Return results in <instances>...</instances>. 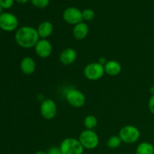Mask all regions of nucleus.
<instances>
[{
  "label": "nucleus",
  "mask_w": 154,
  "mask_h": 154,
  "mask_svg": "<svg viewBox=\"0 0 154 154\" xmlns=\"http://www.w3.org/2000/svg\"><path fill=\"white\" fill-rule=\"evenodd\" d=\"M14 39L17 45L23 48H35L36 44L40 40L36 29L34 27L25 26L20 27L17 30L14 35Z\"/></svg>",
  "instance_id": "nucleus-1"
},
{
  "label": "nucleus",
  "mask_w": 154,
  "mask_h": 154,
  "mask_svg": "<svg viewBox=\"0 0 154 154\" xmlns=\"http://www.w3.org/2000/svg\"><path fill=\"white\" fill-rule=\"evenodd\" d=\"M141 136L140 130L135 126L127 125L120 129L119 132V137L122 142L127 144H134L139 140Z\"/></svg>",
  "instance_id": "nucleus-2"
},
{
  "label": "nucleus",
  "mask_w": 154,
  "mask_h": 154,
  "mask_svg": "<svg viewBox=\"0 0 154 154\" xmlns=\"http://www.w3.org/2000/svg\"><path fill=\"white\" fill-rule=\"evenodd\" d=\"M78 140L83 147L87 150L96 149L99 144V138L97 133L90 129H85L82 131L80 134Z\"/></svg>",
  "instance_id": "nucleus-3"
},
{
  "label": "nucleus",
  "mask_w": 154,
  "mask_h": 154,
  "mask_svg": "<svg viewBox=\"0 0 154 154\" xmlns=\"http://www.w3.org/2000/svg\"><path fill=\"white\" fill-rule=\"evenodd\" d=\"M60 148L63 154H83L84 147L79 140L75 138H67L60 143Z\"/></svg>",
  "instance_id": "nucleus-4"
},
{
  "label": "nucleus",
  "mask_w": 154,
  "mask_h": 154,
  "mask_svg": "<svg viewBox=\"0 0 154 154\" xmlns=\"http://www.w3.org/2000/svg\"><path fill=\"white\" fill-rule=\"evenodd\" d=\"M104 66L99 64L98 62L87 64L84 69V75L87 79L90 81L100 80L105 75Z\"/></svg>",
  "instance_id": "nucleus-5"
},
{
  "label": "nucleus",
  "mask_w": 154,
  "mask_h": 154,
  "mask_svg": "<svg viewBox=\"0 0 154 154\" xmlns=\"http://www.w3.org/2000/svg\"><path fill=\"white\" fill-rule=\"evenodd\" d=\"M66 99L68 103L75 108H81L86 103L85 95L77 89H69L66 93Z\"/></svg>",
  "instance_id": "nucleus-6"
},
{
  "label": "nucleus",
  "mask_w": 154,
  "mask_h": 154,
  "mask_svg": "<svg viewBox=\"0 0 154 154\" xmlns=\"http://www.w3.org/2000/svg\"><path fill=\"white\" fill-rule=\"evenodd\" d=\"M18 26V19L14 14L3 12L0 15V29L5 32H13Z\"/></svg>",
  "instance_id": "nucleus-7"
},
{
  "label": "nucleus",
  "mask_w": 154,
  "mask_h": 154,
  "mask_svg": "<svg viewBox=\"0 0 154 154\" xmlns=\"http://www.w3.org/2000/svg\"><path fill=\"white\" fill-rule=\"evenodd\" d=\"M40 113L44 119L51 120L56 117L57 106L56 102L51 99H45L41 104Z\"/></svg>",
  "instance_id": "nucleus-8"
},
{
  "label": "nucleus",
  "mask_w": 154,
  "mask_h": 154,
  "mask_svg": "<svg viewBox=\"0 0 154 154\" xmlns=\"http://www.w3.org/2000/svg\"><path fill=\"white\" fill-rule=\"evenodd\" d=\"M63 18L67 23L75 26L83 22L82 11L77 8L69 7L63 11Z\"/></svg>",
  "instance_id": "nucleus-9"
},
{
  "label": "nucleus",
  "mask_w": 154,
  "mask_h": 154,
  "mask_svg": "<svg viewBox=\"0 0 154 154\" xmlns=\"http://www.w3.org/2000/svg\"><path fill=\"white\" fill-rule=\"evenodd\" d=\"M35 51L40 58H48L52 54L53 47L47 39H40L35 46Z\"/></svg>",
  "instance_id": "nucleus-10"
},
{
  "label": "nucleus",
  "mask_w": 154,
  "mask_h": 154,
  "mask_svg": "<svg viewBox=\"0 0 154 154\" xmlns=\"http://www.w3.org/2000/svg\"><path fill=\"white\" fill-rule=\"evenodd\" d=\"M77 59V52L75 49L71 48H66L60 54L59 60L62 64L69 66L75 62Z\"/></svg>",
  "instance_id": "nucleus-11"
},
{
  "label": "nucleus",
  "mask_w": 154,
  "mask_h": 154,
  "mask_svg": "<svg viewBox=\"0 0 154 154\" xmlns=\"http://www.w3.org/2000/svg\"><path fill=\"white\" fill-rule=\"evenodd\" d=\"M20 67L21 72L26 75H30L33 74L35 71L36 64L34 59L30 57H26L22 59L20 62Z\"/></svg>",
  "instance_id": "nucleus-12"
},
{
  "label": "nucleus",
  "mask_w": 154,
  "mask_h": 154,
  "mask_svg": "<svg viewBox=\"0 0 154 154\" xmlns=\"http://www.w3.org/2000/svg\"><path fill=\"white\" fill-rule=\"evenodd\" d=\"M37 32L40 38L46 39L52 35L54 32V26L49 21H44L38 25Z\"/></svg>",
  "instance_id": "nucleus-13"
},
{
  "label": "nucleus",
  "mask_w": 154,
  "mask_h": 154,
  "mask_svg": "<svg viewBox=\"0 0 154 154\" xmlns=\"http://www.w3.org/2000/svg\"><path fill=\"white\" fill-rule=\"evenodd\" d=\"M89 33V27L87 23L81 22L74 26L72 34L77 40H83L87 36Z\"/></svg>",
  "instance_id": "nucleus-14"
},
{
  "label": "nucleus",
  "mask_w": 154,
  "mask_h": 154,
  "mask_svg": "<svg viewBox=\"0 0 154 154\" xmlns=\"http://www.w3.org/2000/svg\"><path fill=\"white\" fill-rule=\"evenodd\" d=\"M105 72L110 76H117L121 72L122 67L120 63L116 60H108L104 66Z\"/></svg>",
  "instance_id": "nucleus-15"
},
{
  "label": "nucleus",
  "mask_w": 154,
  "mask_h": 154,
  "mask_svg": "<svg viewBox=\"0 0 154 154\" xmlns=\"http://www.w3.org/2000/svg\"><path fill=\"white\" fill-rule=\"evenodd\" d=\"M135 154H154V146L147 141L141 142L137 147Z\"/></svg>",
  "instance_id": "nucleus-16"
},
{
  "label": "nucleus",
  "mask_w": 154,
  "mask_h": 154,
  "mask_svg": "<svg viewBox=\"0 0 154 154\" xmlns=\"http://www.w3.org/2000/svg\"><path fill=\"white\" fill-rule=\"evenodd\" d=\"M97 118L93 115H87L84 120V126L86 129L93 130L97 126Z\"/></svg>",
  "instance_id": "nucleus-17"
},
{
  "label": "nucleus",
  "mask_w": 154,
  "mask_h": 154,
  "mask_svg": "<svg viewBox=\"0 0 154 154\" xmlns=\"http://www.w3.org/2000/svg\"><path fill=\"white\" fill-rule=\"evenodd\" d=\"M122 141L119 135H113L108 139L107 146L110 149H117L121 145Z\"/></svg>",
  "instance_id": "nucleus-18"
},
{
  "label": "nucleus",
  "mask_w": 154,
  "mask_h": 154,
  "mask_svg": "<svg viewBox=\"0 0 154 154\" xmlns=\"http://www.w3.org/2000/svg\"><path fill=\"white\" fill-rule=\"evenodd\" d=\"M82 17L83 20L85 21H91L95 17V12L92 9L87 8L84 9L82 11Z\"/></svg>",
  "instance_id": "nucleus-19"
},
{
  "label": "nucleus",
  "mask_w": 154,
  "mask_h": 154,
  "mask_svg": "<svg viewBox=\"0 0 154 154\" xmlns=\"http://www.w3.org/2000/svg\"><path fill=\"white\" fill-rule=\"evenodd\" d=\"M30 2L38 8H45L49 5L50 0H30Z\"/></svg>",
  "instance_id": "nucleus-20"
},
{
  "label": "nucleus",
  "mask_w": 154,
  "mask_h": 154,
  "mask_svg": "<svg viewBox=\"0 0 154 154\" xmlns=\"http://www.w3.org/2000/svg\"><path fill=\"white\" fill-rule=\"evenodd\" d=\"M14 0H0V5L4 9H9L13 6Z\"/></svg>",
  "instance_id": "nucleus-21"
},
{
  "label": "nucleus",
  "mask_w": 154,
  "mask_h": 154,
  "mask_svg": "<svg viewBox=\"0 0 154 154\" xmlns=\"http://www.w3.org/2000/svg\"><path fill=\"white\" fill-rule=\"evenodd\" d=\"M148 109L151 114L154 115V94L151 95L148 101Z\"/></svg>",
  "instance_id": "nucleus-22"
},
{
  "label": "nucleus",
  "mask_w": 154,
  "mask_h": 154,
  "mask_svg": "<svg viewBox=\"0 0 154 154\" xmlns=\"http://www.w3.org/2000/svg\"><path fill=\"white\" fill-rule=\"evenodd\" d=\"M48 154H63L61 152V150H60V147H51L48 149V152H47Z\"/></svg>",
  "instance_id": "nucleus-23"
},
{
  "label": "nucleus",
  "mask_w": 154,
  "mask_h": 154,
  "mask_svg": "<svg viewBox=\"0 0 154 154\" xmlns=\"http://www.w3.org/2000/svg\"><path fill=\"white\" fill-rule=\"evenodd\" d=\"M107 62H108V60H106V58H105V57H101V58L99 59V61H98V63H99V64L102 65V66H104L105 64H106Z\"/></svg>",
  "instance_id": "nucleus-24"
},
{
  "label": "nucleus",
  "mask_w": 154,
  "mask_h": 154,
  "mask_svg": "<svg viewBox=\"0 0 154 154\" xmlns=\"http://www.w3.org/2000/svg\"><path fill=\"white\" fill-rule=\"evenodd\" d=\"M17 2L18 3H20V4H26V2H28L29 0H16Z\"/></svg>",
  "instance_id": "nucleus-25"
},
{
  "label": "nucleus",
  "mask_w": 154,
  "mask_h": 154,
  "mask_svg": "<svg viewBox=\"0 0 154 154\" xmlns=\"http://www.w3.org/2000/svg\"><path fill=\"white\" fill-rule=\"evenodd\" d=\"M35 154H48L47 152H45V151H38L36 152Z\"/></svg>",
  "instance_id": "nucleus-26"
},
{
  "label": "nucleus",
  "mask_w": 154,
  "mask_h": 154,
  "mask_svg": "<svg viewBox=\"0 0 154 154\" xmlns=\"http://www.w3.org/2000/svg\"><path fill=\"white\" fill-rule=\"evenodd\" d=\"M150 93H151V95H153L154 94V87H152L151 88H150Z\"/></svg>",
  "instance_id": "nucleus-27"
},
{
  "label": "nucleus",
  "mask_w": 154,
  "mask_h": 154,
  "mask_svg": "<svg viewBox=\"0 0 154 154\" xmlns=\"http://www.w3.org/2000/svg\"><path fill=\"white\" fill-rule=\"evenodd\" d=\"M2 6L0 5V15L2 14Z\"/></svg>",
  "instance_id": "nucleus-28"
},
{
  "label": "nucleus",
  "mask_w": 154,
  "mask_h": 154,
  "mask_svg": "<svg viewBox=\"0 0 154 154\" xmlns=\"http://www.w3.org/2000/svg\"><path fill=\"white\" fill-rule=\"evenodd\" d=\"M153 87H154V80H153Z\"/></svg>",
  "instance_id": "nucleus-29"
},
{
  "label": "nucleus",
  "mask_w": 154,
  "mask_h": 154,
  "mask_svg": "<svg viewBox=\"0 0 154 154\" xmlns=\"http://www.w3.org/2000/svg\"></svg>",
  "instance_id": "nucleus-30"
}]
</instances>
